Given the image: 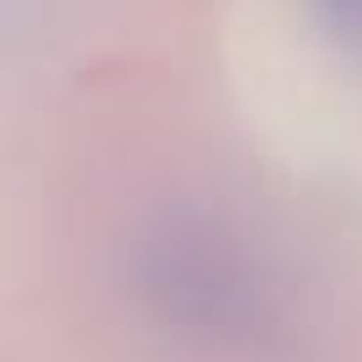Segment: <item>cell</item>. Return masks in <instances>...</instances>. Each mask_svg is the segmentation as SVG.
Wrapping results in <instances>:
<instances>
[{
  "label": "cell",
  "mask_w": 362,
  "mask_h": 362,
  "mask_svg": "<svg viewBox=\"0 0 362 362\" xmlns=\"http://www.w3.org/2000/svg\"><path fill=\"white\" fill-rule=\"evenodd\" d=\"M128 298L155 330L197 351H261L288 330L272 261L235 224L170 208L128 245Z\"/></svg>",
  "instance_id": "6da1fadb"
},
{
  "label": "cell",
  "mask_w": 362,
  "mask_h": 362,
  "mask_svg": "<svg viewBox=\"0 0 362 362\" xmlns=\"http://www.w3.org/2000/svg\"><path fill=\"white\" fill-rule=\"evenodd\" d=\"M315 16L341 37H362V0H309Z\"/></svg>",
  "instance_id": "7a4b0ae2"
}]
</instances>
